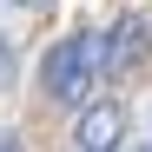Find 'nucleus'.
<instances>
[{
    "label": "nucleus",
    "mask_w": 152,
    "mask_h": 152,
    "mask_svg": "<svg viewBox=\"0 0 152 152\" xmlns=\"http://www.w3.org/2000/svg\"><path fill=\"white\" fill-rule=\"evenodd\" d=\"M99 60H106V80H126V73L145 60V20H139V13H126L119 27L99 40Z\"/></svg>",
    "instance_id": "nucleus-3"
},
{
    "label": "nucleus",
    "mask_w": 152,
    "mask_h": 152,
    "mask_svg": "<svg viewBox=\"0 0 152 152\" xmlns=\"http://www.w3.org/2000/svg\"><path fill=\"white\" fill-rule=\"evenodd\" d=\"M13 7H46V0H13Z\"/></svg>",
    "instance_id": "nucleus-6"
},
{
    "label": "nucleus",
    "mask_w": 152,
    "mask_h": 152,
    "mask_svg": "<svg viewBox=\"0 0 152 152\" xmlns=\"http://www.w3.org/2000/svg\"><path fill=\"white\" fill-rule=\"evenodd\" d=\"M139 152H152V145H139Z\"/></svg>",
    "instance_id": "nucleus-7"
},
{
    "label": "nucleus",
    "mask_w": 152,
    "mask_h": 152,
    "mask_svg": "<svg viewBox=\"0 0 152 152\" xmlns=\"http://www.w3.org/2000/svg\"><path fill=\"white\" fill-rule=\"evenodd\" d=\"M7 73H13V40L0 33V80H7Z\"/></svg>",
    "instance_id": "nucleus-4"
},
{
    "label": "nucleus",
    "mask_w": 152,
    "mask_h": 152,
    "mask_svg": "<svg viewBox=\"0 0 152 152\" xmlns=\"http://www.w3.org/2000/svg\"><path fill=\"white\" fill-rule=\"evenodd\" d=\"M80 152H119L126 145V106L119 99H93V106L80 113Z\"/></svg>",
    "instance_id": "nucleus-2"
},
{
    "label": "nucleus",
    "mask_w": 152,
    "mask_h": 152,
    "mask_svg": "<svg viewBox=\"0 0 152 152\" xmlns=\"http://www.w3.org/2000/svg\"><path fill=\"white\" fill-rule=\"evenodd\" d=\"M40 80H46V99H60V106L86 113V106H93V93H99V80H106V60H99V33H73V40H60L53 53H46Z\"/></svg>",
    "instance_id": "nucleus-1"
},
{
    "label": "nucleus",
    "mask_w": 152,
    "mask_h": 152,
    "mask_svg": "<svg viewBox=\"0 0 152 152\" xmlns=\"http://www.w3.org/2000/svg\"><path fill=\"white\" fill-rule=\"evenodd\" d=\"M0 152H20V132H0Z\"/></svg>",
    "instance_id": "nucleus-5"
}]
</instances>
